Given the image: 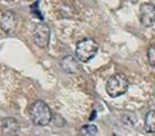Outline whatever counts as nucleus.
<instances>
[{
	"mask_svg": "<svg viewBox=\"0 0 155 136\" xmlns=\"http://www.w3.org/2000/svg\"><path fill=\"white\" fill-rule=\"evenodd\" d=\"M145 130L147 132H155V109L150 111L145 117Z\"/></svg>",
	"mask_w": 155,
	"mask_h": 136,
	"instance_id": "nucleus-9",
	"label": "nucleus"
},
{
	"mask_svg": "<svg viewBox=\"0 0 155 136\" xmlns=\"http://www.w3.org/2000/svg\"><path fill=\"white\" fill-rule=\"evenodd\" d=\"M128 78L123 73H115L108 80L107 82V92L109 96L118 98L123 95L128 89Z\"/></svg>",
	"mask_w": 155,
	"mask_h": 136,
	"instance_id": "nucleus-3",
	"label": "nucleus"
},
{
	"mask_svg": "<svg viewBox=\"0 0 155 136\" xmlns=\"http://www.w3.org/2000/svg\"><path fill=\"white\" fill-rule=\"evenodd\" d=\"M30 118L36 126H46L51 122L53 114L45 101L36 100L30 108Z\"/></svg>",
	"mask_w": 155,
	"mask_h": 136,
	"instance_id": "nucleus-1",
	"label": "nucleus"
},
{
	"mask_svg": "<svg viewBox=\"0 0 155 136\" xmlns=\"http://www.w3.org/2000/svg\"><path fill=\"white\" fill-rule=\"evenodd\" d=\"M17 15L12 12H5L0 21V25H2V28L5 34H13L17 28Z\"/></svg>",
	"mask_w": 155,
	"mask_h": 136,
	"instance_id": "nucleus-6",
	"label": "nucleus"
},
{
	"mask_svg": "<svg viewBox=\"0 0 155 136\" xmlns=\"http://www.w3.org/2000/svg\"><path fill=\"white\" fill-rule=\"evenodd\" d=\"M140 22L145 27L155 23V5L153 3H143L140 7Z\"/></svg>",
	"mask_w": 155,
	"mask_h": 136,
	"instance_id": "nucleus-5",
	"label": "nucleus"
},
{
	"mask_svg": "<svg viewBox=\"0 0 155 136\" xmlns=\"http://www.w3.org/2000/svg\"><path fill=\"white\" fill-rule=\"evenodd\" d=\"M50 40V28L46 23H38L34 28V41L38 48H46Z\"/></svg>",
	"mask_w": 155,
	"mask_h": 136,
	"instance_id": "nucleus-4",
	"label": "nucleus"
},
{
	"mask_svg": "<svg viewBox=\"0 0 155 136\" xmlns=\"http://www.w3.org/2000/svg\"><path fill=\"white\" fill-rule=\"evenodd\" d=\"M147 62L155 67V44L150 45L147 49Z\"/></svg>",
	"mask_w": 155,
	"mask_h": 136,
	"instance_id": "nucleus-11",
	"label": "nucleus"
},
{
	"mask_svg": "<svg viewBox=\"0 0 155 136\" xmlns=\"http://www.w3.org/2000/svg\"><path fill=\"white\" fill-rule=\"evenodd\" d=\"M19 131V122L13 117L4 118L2 122L3 136H15Z\"/></svg>",
	"mask_w": 155,
	"mask_h": 136,
	"instance_id": "nucleus-7",
	"label": "nucleus"
},
{
	"mask_svg": "<svg viewBox=\"0 0 155 136\" xmlns=\"http://www.w3.org/2000/svg\"><path fill=\"white\" fill-rule=\"evenodd\" d=\"M80 132L82 136H95L97 134V127L95 124H86V126L81 127Z\"/></svg>",
	"mask_w": 155,
	"mask_h": 136,
	"instance_id": "nucleus-10",
	"label": "nucleus"
},
{
	"mask_svg": "<svg viewBox=\"0 0 155 136\" xmlns=\"http://www.w3.org/2000/svg\"><path fill=\"white\" fill-rule=\"evenodd\" d=\"M38 4H40V3H35V4H34V5H32V7H31V8H32V13L35 12V13H36V14L38 15V18H40V19H42V15H41V13L38 12V9H37Z\"/></svg>",
	"mask_w": 155,
	"mask_h": 136,
	"instance_id": "nucleus-12",
	"label": "nucleus"
},
{
	"mask_svg": "<svg viewBox=\"0 0 155 136\" xmlns=\"http://www.w3.org/2000/svg\"><path fill=\"white\" fill-rule=\"evenodd\" d=\"M97 50H99V44L94 39H91V37H87V39L80 40L77 42L76 58L78 59V62L86 63L96 55Z\"/></svg>",
	"mask_w": 155,
	"mask_h": 136,
	"instance_id": "nucleus-2",
	"label": "nucleus"
},
{
	"mask_svg": "<svg viewBox=\"0 0 155 136\" xmlns=\"http://www.w3.org/2000/svg\"><path fill=\"white\" fill-rule=\"evenodd\" d=\"M62 68L68 73H77L81 69L78 59L74 58L73 55H67L62 59Z\"/></svg>",
	"mask_w": 155,
	"mask_h": 136,
	"instance_id": "nucleus-8",
	"label": "nucleus"
}]
</instances>
